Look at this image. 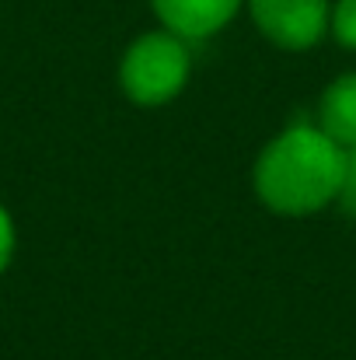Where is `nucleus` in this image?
I'll return each mask as SVG.
<instances>
[{"mask_svg": "<svg viewBox=\"0 0 356 360\" xmlns=\"http://www.w3.org/2000/svg\"><path fill=\"white\" fill-rule=\"evenodd\" d=\"M346 150L311 122L283 129L255 165V189L276 214H315L339 196Z\"/></svg>", "mask_w": 356, "mask_h": 360, "instance_id": "1", "label": "nucleus"}, {"mask_svg": "<svg viewBox=\"0 0 356 360\" xmlns=\"http://www.w3.org/2000/svg\"><path fill=\"white\" fill-rule=\"evenodd\" d=\"M192 70V53H189V39L161 28V32H147L140 35L126 56H122V88L136 105H164L168 98H175Z\"/></svg>", "mask_w": 356, "mask_h": 360, "instance_id": "2", "label": "nucleus"}, {"mask_svg": "<svg viewBox=\"0 0 356 360\" xmlns=\"http://www.w3.org/2000/svg\"><path fill=\"white\" fill-rule=\"evenodd\" d=\"M262 35L283 49H311L332 21L329 0H248Z\"/></svg>", "mask_w": 356, "mask_h": 360, "instance_id": "3", "label": "nucleus"}, {"mask_svg": "<svg viewBox=\"0 0 356 360\" xmlns=\"http://www.w3.org/2000/svg\"><path fill=\"white\" fill-rule=\"evenodd\" d=\"M157 18L164 21L168 32L182 39H210L217 35L244 0H150Z\"/></svg>", "mask_w": 356, "mask_h": 360, "instance_id": "4", "label": "nucleus"}, {"mask_svg": "<svg viewBox=\"0 0 356 360\" xmlns=\"http://www.w3.org/2000/svg\"><path fill=\"white\" fill-rule=\"evenodd\" d=\"M318 126L346 150L356 147V74H343L332 81L318 105Z\"/></svg>", "mask_w": 356, "mask_h": 360, "instance_id": "5", "label": "nucleus"}, {"mask_svg": "<svg viewBox=\"0 0 356 360\" xmlns=\"http://www.w3.org/2000/svg\"><path fill=\"white\" fill-rule=\"evenodd\" d=\"M329 28L336 32V39H339L343 46L356 49V0H339V4L332 7Z\"/></svg>", "mask_w": 356, "mask_h": 360, "instance_id": "6", "label": "nucleus"}, {"mask_svg": "<svg viewBox=\"0 0 356 360\" xmlns=\"http://www.w3.org/2000/svg\"><path fill=\"white\" fill-rule=\"evenodd\" d=\"M343 210L356 217V147H346V165H343V186H339V196Z\"/></svg>", "mask_w": 356, "mask_h": 360, "instance_id": "7", "label": "nucleus"}, {"mask_svg": "<svg viewBox=\"0 0 356 360\" xmlns=\"http://www.w3.org/2000/svg\"><path fill=\"white\" fill-rule=\"evenodd\" d=\"M11 255H14V224H11V214L0 207V273L7 269Z\"/></svg>", "mask_w": 356, "mask_h": 360, "instance_id": "8", "label": "nucleus"}]
</instances>
